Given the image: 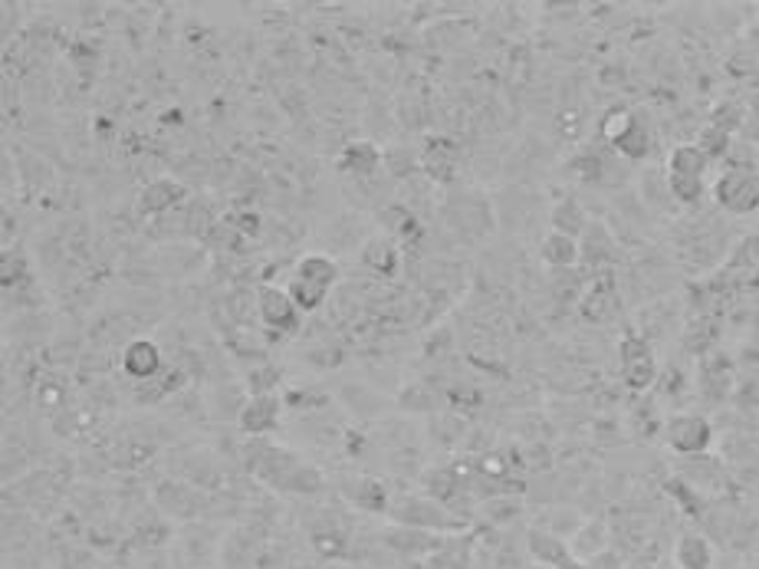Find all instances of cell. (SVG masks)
<instances>
[{"label": "cell", "instance_id": "cell-20", "mask_svg": "<svg viewBox=\"0 0 759 569\" xmlns=\"http://www.w3.org/2000/svg\"><path fill=\"white\" fill-rule=\"evenodd\" d=\"M651 148H654V133H651V122L638 112L634 116V126H631V133L621 139L612 151L619 155V158H624V161H644L648 155H651Z\"/></svg>", "mask_w": 759, "mask_h": 569}, {"label": "cell", "instance_id": "cell-11", "mask_svg": "<svg viewBox=\"0 0 759 569\" xmlns=\"http://www.w3.org/2000/svg\"><path fill=\"white\" fill-rule=\"evenodd\" d=\"M733 382H737V375H733V365H730L727 359L717 356V353L703 356L700 369H697V389H700L703 399L723 402V399L730 395Z\"/></svg>", "mask_w": 759, "mask_h": 569}, {"label": "cell", "instance_id": "cell-12", "mask_svg": "<svg viewBox=\"0 0 759 569\" xmlns=\"http://www.w3.org/2000/svg\"><path fill=\"white\" fill-rule=\"evenodd\" d=\"M569 550L575 560H595L612 550V527L605 520H582V527L569 537Z\"/></svg>", "mask_w": 759, "mask_h": 569}, {"label": "cell", "instance_id": "cell-8", "mask_svg": "<svg viewBox=\"0 0 759 569\" xmlns=\"http://www.w3.org/2000/svg\"><path fill=\"white\" fill-rule=\"evenodd\" d=\"M579 251H582V264L595 274L615 267L619 261V244H615V234L602 224V220H592L585 227V234L579 237Z\"/></svg>", "mask_w": 759, "mask_h": 569}, {"label": "cell", "instance_id": "cell-17", "mask_svg": "<svg viewBox=\"0 0 759 569\" xmlns=\"http://www.w3.org/2000/svg\"><path fill=\"white\" fill-rule=\"evenodd\" d=\"M181 198H185V188H181L178 182H171V178H158V182H151V185H145V188H141V195H138V212L165 214V212H171Z\"/></svg>", "mask_w": 759, "mask_h": 569}, {"label": "cell", "instance_id": "cell-27", "mask_svg": "<svg viewBox=\"0 0 759 569\" xmlns=\"http://www.w3.org/2000/svg\"><path fill=\"white\" fill-rule=\"evenodd\" d=\"M540 569H546V567H540Z\"/></svg>", "mask_w": 759, "mask_h": 569}, {"label": "cell", "instance_id": "cell-16", "mask_svg": "<svg viewBox=\"0 0 759 569\" xmlns=\"http://www.w3.org/2000/svg\"><path fill=\"white\" fill-rule=\"evenodd\" d=\"M710 155L697 143H681L668 151V175H688V178H707L710 171Z\"/></svg>", "mask_w": 759, "mask_h": 569}, {"label": "cell", "instance_id": "cell-1", "mask_svg": "<svg viewBox=\"0 0 759 569\" xmlns=\"http://www.w3.org/2000/svg\"><path fill=\"white\" fill-rule=\"evenodd\" d=\"M339 281V267L333 257H323V254H309L296 264L293 271V281H289V296L293 303L303 310V313H313L326 303L333 284Z\"/></svg>", "mask_w": 759, "mask_h": 569}, {"label": "cell", "instance_id": "cell-14", "mask_svg": "<svg viewBox=\"0 0 759 569\" xmlns=\"http://www.w3.org/2000/svg\"><path fill=\"white\" fill-rule=\"evenodd\" d=\"M540 257L543 264L552 267V271H572L575 264H582V251H579V241L569 237V234H559V230H550L540 244Z\"/></svg>", "mask_w": 759, "mask_h": 569}, {"label": "cell", "instance_id": "cell-6", "mask_svg": "<svg viewBox=\"0 0 759 569\" xmlns=\"http://www.w3.org/2000/svg\"><path fill=\"white\" fill-rule=\"evenodd\" d=\"M395 520L398 523H408L414 530H461L464 520L447 510L444 503H434V500H402L398 507H392Z\"/></svg>", "mask_w": 759, "mask_h": 569}, {"label": "cell", "instance_id": "cell-21", "mask_svg": "<svg viewBox=\"0 0 759 569\" xmlns=\"http://www.w3.org/2000/svg\"><path fill=\"white\" fill-rule=\"evenodd\" d=\"M634 116H638V109H628V106H612V109H605V116L599 119V139L609 145V148H615V145L631 133Z\"/></svg>", "mask_w": 759, "mask_h": 569}, {"label": "cell", "instance_id": "cell-9", "mask_svg": "<svg viewBox=\"0 0 759 569\" xmlns=\"http://www.w3.org/2000/svg\"><path fill=\"white\" fill-rule=\"evenodd\" d=\"M579 310L589 323H609L619 313V290L612 271H602L595 274V281H589V290L579 300Z\"/></svg>", "mask_w": 759, "mask_h": 569}, {"label": "cell", "instance_id": "cell-22", "mask_svg": "<svg viewBox=\"0 0 759 569\" xmlns=\"http://www.w3.org/2000/svg\"><path fill=\"white\" fill-rule=\"evenodd\" d=\"M378 161H382V155H378V148L372 143H348L345 145L343 151V168L345 171H352V175H372V171H378Z\"/></svg>", "mask_w": 759, "mask_h": 569}, {"label": "cell", "instance_id": "cell-25", "mask_svg": "<svg viewBox=\"0 0 759 569\" xmlns=\"http://www.w3.org/2000/svg\"><path fill=\"white\" fill-rule=\"evenodd\" d=\"M624 569H654V567H651V563H648L644 557H638L634 563H628V567H624Z\"/></svg>", "mask_w": 759, "mask_h": 569}, {"label": "cell", "instance_id": "cell-13", "mask_svg": "<svg viewBox=\"0 0 759 569\" xmlns=\"http://www.w3.org/2000/svg\"><path fill=\"white\" fill-rule=\"evenodd\" d=\"M161 365H165V356H161V350L151 340H132L122 350V369L136 382H151L161 372Z\"/></svg>", "mask_w": 759, "mask_h": 569}, {"label": "cell", "instance_id": "cell-4", "mask_svg": "<svg viewBox=\"0 0 759 569\" xmlns=\"http://www.w3.org/2000/svg\"><path fill=\"white\" fill-rule=\"evenodd\" d=\"M664 441L681 458H700L713 444V422L697 412H678L664 425Z\"/></svg>", "mask_w": 759, "mask_h": 569}, {"label": "cell", "instance_id": "cell-23", "mask_svg": "<svg viewBox=\"0 0 759 569\" xmlns=\"http://www.w3.org/2000/svg\"><path fill=\"white\" fill-rule=\"evenodd\" d=\"M671 198L684 208H697L707 195V178H688V175H668Z\"/></svg>", "mask_w": 759, "mask_h": 569}, {"label": "cell", "instance_id": "cell-19", "mask_svg": "<svg viewBox=\"0 0 759 569\" xmlns=\"http://www.w3.org/2000/svg\"><path fill=\"white\" fill-rule=\"evenodd\" d=\"M343 494L355 510H365V513H378L388 507L385 488L378 481H368V478H345Z\"/></svg>", "mask_w": 759, "mask_h": 569}, {"label": "cell", "instance_id": "cell-26", "mask_svg": "<svg viewBox=\"0 0 759 569\" xmlns=\"http://www.w3.org/2000/svg\"><path fill=\"white\" fill-rule=\"evenodd\" d=\"M654 569H678V567H674V563H671V567H654Z\"/></svg>", "mask_w": 759, "mask_h": 569}, {"label": "cell", "instance_id": "cell-10", "mask_svg": "<svg viewBox=\"0 0 759 569\" xmlns=\"http://www.w3.org/2000/svg\"><path fill=\"white\" fill-rule=\"evenodd\" d=\"M671 563L678 569H713L717 567V547L703 530H684L674 540Z\"/></svg>", "mask_w": 759, "mask_h": 569}, {"label": "cell", "instance_id": "cell-15", "mask_svg": "<svg viewBox=\"0 0 759 569\" xmlns=\"http://www.w3.org/2000/svg\"><path fill=\"white\" fill-rule=\"evenodd\" d=\"M276 419H279V399H276L274 392L254 395V399L244 402V409H240V428H244L247 434H267V431L276 425Z\"/></svg>", "mask_w": 759, "mask_h": 569}, {"label": "cell", "instance_id": "cell-7", "mask_svg": "<svg viewBox=\"0 0 759 569\" xmlns=\"http://www.w3.org/2000/svg\"><path fill=\"white\" fill-rule=\"evenodd\" d=\"M257 313L270 330H279V333H293L303 320V310L293 303L289 290H279V286L257 290Z\"/></svg>", "mask_w": 759, "mask_h": 569}, {"label": "cell", "instance_id": "cell-18", "mask_svg": "<svg viewBox=\"0 0 759 569\" xmlns=\"http://www.w3.org/2000/svg\"><path fill=\"white\" fill-rule=\"evenodd\" d=\"M550 224H552V230H559V234H569V237H575V241H579L592 220H589L585 208L579 205V198L565 195V198H559V202L552 205Z\"/></svg>", "mask_w": 759, "mask_h": 569}, {"label": "cell", "instance_id": "cell-3", "mask_svg": "<svg viewBox=\"0 0 759 569\" xmlns=\"http://www.w3.org/2000/svg\"><path fill=\"white\" fill-rule=\"evenodd\" d=\"M713 202L727 214H753L759 212V171L757 168H727L713 182Z\"/></svg>", "mask_w": 759, "mask_h": 569}, {"label": "cell", "instance_id": "cell-5", "mask_svg": "<svg viewBox=\"0 0 759 569\" xmlns=\"http://www.w3.org/2000/svg\"><path fill=\"white\" fill-rule=\"evenodd\" d=\"M621 356V382L631 392H644L658 379V359L651 353V343L644 333H624L619 343Z\"/></svg>", "mask_w": 759, "mask_h": 569}, {"label": "cell", "instance_id": "cell-2", "mask_svg": "<svg viewBox=\"0 0 759 569\" xmlns=\"http://www.w3.org/2000/svg\"><path fill=\"white\" fill-rule=\"evenodd\" d=\"M257 474L267 484L289 491V494H316L323 488V478L316 474V468L303 464L296 454H289L283 448H267L264 461L257 464Z\"/></svg>", "mask_w": 759, "mask_h": 569}, {"label": "cell", "instance_id": "cell-24", "mask_svg": "<svg viewBox=\"0 0 759 569\" xmlns=\"http://www.w3.org/2000/svg\"><path fill=\"white\" fill-rule=\"evenodd\" d=\"M697 145L710 155V161H720V158H727V155L733 151V136H730L727 129L707 122V126L700 129V136H697Z\"/></svg>", "mask_w": 759, "mask_h": 569}]
</instances>
